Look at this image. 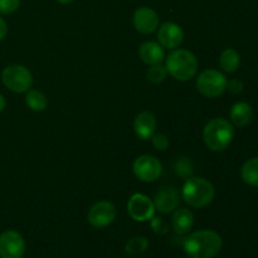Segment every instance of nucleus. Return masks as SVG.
Instances as JSON below:
<instances>
[{
    "mask_svg": "<svg viewBox=\"0 0 258 258\" xmlns=\"http://www.w3.org/2000/svg\"><path fill=\"white\" fill-rule=\"evenodd\" d=\"M222 246L221 236L211 229L193 232L183 242L184 252L190 258H213L221 252Z\"/></svg>",
    "mask_w": 258,
    "mask_h": 258,
    "instance_id": "f257e3e1",
    "label": "nucleus"
},
{
    "mask_svg": "<svg viewBox=\"0 0 258 258\" xmlns=\"http://www.w3.org/2000/svg\"><path fill=\"white\" fill-rule=\"evenodd\" d=\"M234 138L233 125L226 118L217 117L209 121L203 130L207 148L212 151H223L232 144Z\"/></svg>",
    "mask_w": 258,
    "mask_h": 258,
    "instance_id": "f03ea898",
    "label": "nucleus"
},
{
    "mask_svg": "<svg viewBox=\"0 0 258 258\" xmlns=\"http://www.w3.org/2000/svg\"><path fill=\"white\" fill-rule=\"evenodd\" d=\"M216 190L213 184L201 176H190L186 179L181 190L184 202L193 208H204L213 202Z\"/></svg>",
    "mask_w": 258,
    "mask_h": 258,
    "instance_id": "7ed1b4c3",
    "label": "nucleus"
},
{
    "mask_svg": "<svg viewBox=\"0 0 258 258\" xmlns=\"http://www.w3.org/2000/svg\"><path fill=\"white\" fill-rule=\"evenodd\" d=\"M165 67L175 80L189 81L197 75L198 59L188 49H175L166 57Z\"/></svg>",
    "mask_w": 258,
    "mask_h": 258,
    "instance_id": "20e7f679",
    "label": "nucleus"
},
{
    "mask_svg": "<svg viewBox=\"0 0 258 258\" xmlns=\"http://www.w3.org/2000/svg\"><path fill=\"white\" fill-rule=\"evenodd\" d=\"M3 85L15 93H24L32 88L33 76L27 67L12 64L4 68L2 73Z\"/></svg>",
    "mask_w": 258,
    "mask_h": 258,
    "instance_id": "39448f33",
    "label": "nucleus"
},
{
    "mask_svg": "<svg viewBox=\"0 0 258 258\" xmlns=\"http://www.w3.org/2000/svg\"><path fill=\"white\" fill-rule=\"evenodd\" d=\"M226 76L217 70H206L197 78V88L203 96L208 98H216L223 95L227 90Z\"/></svg>",
    "mask_w": 258,
    "mask_h": 258,
    "instance_id": "423d86ee",
    "label": "nucleus"
},
{
    "mask_svg": "<svg viewBox=\"0 0 258 258\" xmlns=\"http://www.w3.org/2000/svg\"><path fill=\"white\" fill-rule=\"evenodd\" d=\"M133 170L136 178L140 179L141 181L153 183L161 175L163 166H161V163L155 156L141 155L134 161Z\"/></svg>",
    "mask_w": 258,
    "mask_h": 258,
    "instance_id": "0eeeda50",
    "label": "nucleus"
},
{
    "mask_svg": "<svg viewBox=\"0 0 258 258\" xmlns=\"http://www.w3.org/2000/svg\"><path fill=\"white\" fill-rule=\"evenodd\" d=\"M25 252V242L22 234L13 229L0 234V257L22 258Z\"/></svg>",
    "mask_w": 258,
    "mask_h": 258,
    "instance_id": "6e6552de",
    "label": "nucleus"
},
{
    "mask_svg": "<svg viewBox=\"0 0 258 258\" xmlns=\"http://www.w3.org/2000/svg\"><path fill=\"white\" fill-rule=\"evenodd\" d=\"M116 214H117L116 207L111 202L101 201L91 207L87 219L91 226L95 228H105L115 221Z\"/></svg>",
    "mask_w": 258,
    "mask_h": 258,
    "instance_id": "1a4fd4ad",
    "label": "nucleus"
},
{
    "mask_svg": "<svg viewBox=\"0 0 258 258\" xmlns=\"http://www.w3.org/2000/svg\"><path fill=\"white\" fill-rule=\"evenodd\" d=\"M127 212L131 218L136 222L150 221L155 213V206L149 197L144 194H134L127 203Z\"/></svg>",
    "mask_w": 258,
    "mask_h": 258,
    "instance_id": "9d476101",
    "label": "nucleus"
},
{
    "mask_svg": "<svg viewBox=\"0 0 258 258\" xmlns=\"http://www.w3.org/2000/svg\"><path fill=\"white\" fill-rule=\"evenodd\" d=\"M134 27L141 34H151L159 27V17L151 8H138L133 17Z\"/></svg>",
    "mask_w": 258,
    "mask_h": 258,
    "instance_id": "9b49d317",
    "label": "nucleus"
},
{
    "mask_svg": "<svg viewBox=\"0 0 258 258\" xmlns=\"http://www.w3.org/2000/svg\"><path fill=\"white\" fill-rule=\"evenodd\" d=\"M158 40L163 48L175 49L183 43L184 32L180 25L173 22H165L159 28Z\"/></svg>",
    "mask_w": 258,
    "mask_h": 258,
    "instance_id": "f8f14e48",
    "label": "nucleus"
},
{
    "mask_svg": "<svg viewBox=\"0 0 258 258\" xmlns=\"http://www.w3.org/2000/svg\"><path fill=\"white\" fill-rule=\"evenodd\" d=\"M179 199L180 197L174 186H164L154 197V206L160 213H171L178 208Z\"/></svg>",
    "mask_w": 258,
    "mask_h": 258,
    "instance_id": "ddd939ff",
    "label": "nucleus"
},
{
    "mask_svg": "<svg viewBox=\"0 0 258 258\" xmlns=\"http://www.w3.org/2000/svg\"><path fill=\"white\" fill-rule=\"evenodd\" d=\"M134 130L136 136L141 140H148L155 134L156 130V118L149 111H144L136 116L134 121Z\"/></svg>",
    "mask_w": 258,
    "mask_h": 258,
    "instance_id": "4468645a",
    "label": "nucleus"
},
{
    "mask_svg": "<svg viewBox=\"0 0 258 258\" xmlns=\"http://www.w3.org/2000/svg\"><path fill=\"white\" fill-rule=\"evenodd\" d=\"M139 55H140L141 60L149 66L159 64L165 59V50L161 47L159 42H149L143 43L139 48Z\"/></svg>",
    "mask_w": 258,
    "mask_h": 258,
    "instance_id": "2eb2a0df",
    "label": "nucleus"
},
{
    "mask_svg": "<svg viewBox=\"0 0 258 258\" xmlns=\"http://www.w3.org/2000/svg\"><path fill=\"white\" fill-rule=\"evenodd\" d=\"M194 226V216L191 211L186 208H176L174 211L173 217H171V227L174 232L179 236H184L190 232Z\"/></svg>",
    "mask_w": 258,
    "mask_h": 258,
    "instance_id": "dca6fc26",
    "label": "nucleus"
},
{
    "mask_svg": "<svg viewBox=\"0 0 258 258\" xmlns=\"http://www.w3.org/2000/svg\"><path fill=\"white\" fill-rule=\"evenodd\" d=\"M232 123L237 127H244L253 118V108L247 102H237L232 106L229 112Z\"/></svg>",
    "mask_w": 258,
    "mask_h": 258,
    "instance_id": "f3484780",
    "label": "nucleus"
},
{
    "mask_svg": "<svg viewBox=\"0 0 258 258\" xmlns=\"http://www.w3.org/2000/svg\"><path fill=\"white\" fill-rule=\"evenodd\" d=\"M241 64V57L238 52L232 48H227L221 53L219 57V66L227 73H234Z\"/></svg>",
    "mask_w": 258,
    "mask_h": 258,
    "instance_id": "a211bd4d",
    "label": "nucleus"
},
{
    "mask_svg": "<svg viewBox=\"0 0 258 258\" xmlns=\"http://www.w3.org/2000/svg\"><path fill=\"white\" fill-rule=\"evenodd\" d=\"M25 103L28 107L35 112H42L47 108L48 98L43 92L38 90H29L25 96Z\"/></svg>",
    "mask_w": 258,
    "mask_h": 258,
    "instance_id": "6ab92c4d",
    "label": "nucleus"
},
{
    "mask_svg": "<svg viewBox=\"0 0 258 258\" xmlns=\"http://www.w3.org/2000/svg\"><path fill=\"white\" fill-rule=\"evenodd\" d=\"M241 176L246 184L251 186H258V156L248 159L243 164Z\"/></svg>",
    "mask_w": 258,
    "mask_h": 258,
    "instance_id": "aec40b11",
    "label": "nucleus"
},
{
    "mask_svg": "<svg viewBox=\"0 0 258 258\" xmlns=\"http://www.w3.org/2000/svg\"><path fill=\"white\" fill-rule=\"evenodd\" d=\"M149 248V241L145 237H133L125 246V251L130 254H140Z\"/></svg>",
    "mask_w": 258,
    "mask_h": 258,
    "instance_id": "412c9836",
    "label": "nucleus"
},
{
    "mask_svg": "<svg viewBox=\"0 0 258 258\" xmlns=\"http://www.w3.org/2000/svg\"><path fill=\"white\" fill-rule=\"evenodd\" d=\"M166 75H168L166 67L159 63V64H154L149 68L148 80L153 83H161L166 78Z\"/></svg>",
    "mask_w": 258,
    "mask_h": 258,
    "instance_id": "4be33fe9",
    "label": "nucleus"
},
{
    "mask_svg": "<svg viewBox=\"0 0 258 258\" xmlns=\"http://www.w3.org/2000/svg\"><path fill=\"white\" fill-rule=\"evenodd\" d=\"M20 0H0V14L9 15L17 12Z\"/></svg>",
    "mask_w": 258,
    "mask_h": 258,
    "instance_id": "5701e85b",
    "label": "nucleus"
},
{
    "mask_svg": "<svg viewBox=\"0 0 258 258\" xmlns=\"http://www.w3.org/2000/svg\"><path fill=\"white\" fill-rule=\"evenodd\" d=\"M151 141H153V146L156 150L163 151L169 146V140L166 138V135H164V134H154L151 136Z\"/></svg>",
    "mask_w": 258,
    "mask_h": 258,
    "instance_id": "b1692460",
    "label": "nucleus"
},
{
    "mask_svg": "<svg viewBox=\"0 0 258 258\" xmlns=\"http://www.w3.org/2000/svg\"><path fill=\"white\" fill-rule=\"evenodd\" d=\"M176 173L180 176H188L190 178L193 169H191V163L189 160H180L176 163Z\"/></svg>",
    "mask_w": 258,
    "mask_h": 258,
    "instance_id": "393cba45",
    "label": "nucleus"
},
{
    "mask_svg": "<svg viewBox=\"0 0 258 258\" xmlns=\"http://www.w3.org/2000/svg\"><path fill=\"white\" fill-rule=\"evenodd\" d=\"M151 228L156 234H165L168 232V227H166L165 222L160 217H155L151 218Z\"/></svg>",
    "mask_w": 258,
    "mask_h": 258,
    "instance_id": "a878e982",
    "label": "nucleus"
},
{
    "mask_svg": "<svg viewBox=\"0 0 258 258\" xmlns=\"http://www.w3.org/2000/svg\"><path fill=\"white\" fill-rule=\"evenodd\" d=\"M244 85L241 80H231L228 83H227V90H229L231 93H241L243 91Z\"/></svg>",
    "mask_w": 258,
    "mask_h": 258,
    "instance_id": "bb28decb",
    "label": "nucleus"
},
{
    "mask_svg": "<svg viewBox=\"0 0 258 258\" xmlns=\"http://www.w3.org/2000/svg\"><path fill=\"white\" fill-rule=\"evenodd\" d=\"M7 33H8L7 23H5V20L0 17V40H3L5 37H7Z\"/></svg>",
    "mask_w": 258,
    "mask_h": 258,
    "instance_id": "cd10ccee",
    "label": "nucleus"
},
{
    "mask_svg": "<svg viewBox=\"0 0 258 258\" xmlns=\"http://www.w3.org/2000/svg\"><path fill=\"white\" fill-rule=\"evenodd\" d=\"M5 105H7V101H5V97L2 95V93H0V112H2V111L4 110Z\"/></svg>",
    "mask_w": 258,
    "mask_h": 258,
    "instance_id": "c85d7f7f",
    "label": "nucleus"
},
{
    "mask_svg": "<svg viewBox=\"0 0 258 258\" xmlns=\"http://www.w3.org/2000/svg\"><path fill=\"white\" fill-rule=\"evenodd\" d=\"M57 2L59 3V4L66 5V4H71V3H73V2H75V0H57Z\"/></svg>",
    "mask_w": 258,
    "mask_h": 258,
    "instance_id": "c756f323",
    "label": "nucleus"
}]
</instances>
